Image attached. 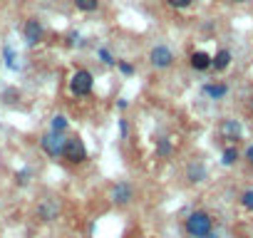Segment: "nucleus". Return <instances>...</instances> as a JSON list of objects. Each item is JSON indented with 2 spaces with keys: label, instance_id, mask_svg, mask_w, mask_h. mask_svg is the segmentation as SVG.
<instances>
[{
  "label": "nucleus",
  "instance_id": "f257e3e1",
  "mask_svg": "<svg viewBox=\"0 0 253 238\" xmlns=\"http://www.w3.org/2000/svg\"><path fill=\"white\" fill-rule=\"evenodd\" d=\"M184 231H186V236H191V238H204V236H209V233L213 231V218H211V213H206V211H194V213H189L186 221H184Z\"/></svg>",
  "mask_w": 253,
  "mask_h": 238
},
{
  "label": "nucleus",
  "instance_id": "f03ea898",
  "mask_svg": "<svg viewBox=\"0 0 253 238\" xmlns=\"http://www.w3.org/2000/svg\"><path fill=\"white\" fill-rule=\"evenodd\" d=\"M94 87V77L89 70H77L72 77H70V92L75 97H87Z\"/></svg>",
  "mask_w": 253,
  "mask_h": 238
},
{
  "label": "nucleus",
  "instance_id": "7ed1b4c3",
  "mask_svg": "<svg viewBox=\"0 0 253 238\" xmlns=\"http://www.w3.org/2000/svg\"><path fill=\"white\" fill-rule=\"evenodd\" d=\"M62 159H67L70 164H84V161H87V147H84V142H82L80 137L65 139Z\"/></svg>",
  "mask_w": 253,
  "mask_h": 238
},
{
  "label": "nucleus",
  "instance_id": "20e7f679",
  "mask_svg": "<svg viewBox=\"0 0 253 238\" xmlns=\"http://www.w3.org/2000/svg\"><path fill=\"white\" fill-rule=\"evenodd\" d=\"M109 198H112L114 206L132 203V198H134V186H132L129 181H117V184L112 186V191H109Z\"/></svg>",
  "mask_w": 253,
  "mask_h": 238
},
{
  "label": "nucleus",
  "instance_id": "39448f33",
  "mask_svg": "<svg viewBox=\"0 0 253 238\" xmlns=\"http://www.w3.org/2000/svg\"><path fill=\"white\" fill-rule=\"evenodd\" d=\"M40 147H42V152H45L47 157L57 159V157H62V149H65V137H62V134L50 132V134H45V137L40 139Z\"/></svg>",
  "mask_w": 253,
  "mask_h": 238
},
{
  "label": "nucleus",
  "instance_id": "423d86ee",
  "mask_svg": "<svg viewBox=\"0 0 253 238\" xmlns=\"http://www.w3.org/2000/svg\"><path fill=\"white\" fill-rule=\"evenodd\" d=\"M149 62H152L154 67H159V70H167V67L174 65V52H171L167 45H157V47H152V52H149Z\"/></svg>",
  "mask_w": 253,
  "mask_h": 238
},
{
  "label": "nucleus",
  "instance_id": "0eeeda50",
  "mask_svg": "<svg viewBox=\"0 0 253 238\" xmlns=\"http://www.w3.org/2000/svg\"><path fill=\"white\" fill-rule=\"evenodd\" d=\"M218 134H221V139H226V142H231V144L238 142L241 134H243L241 122H238V119H223L221 127H218Z\"/></svg>",
  "mask_w": 253,
  "mask_h": 238
},
{
  "label": "nucleus",
  "instance_id": "6e6552de",
  "mask_svg": "<svg viewBox=\"0 0 253 238\" xmlns=\"http://www.w3.org/2000/svg\"><path fill=\"white\" fill-rule=\"evenodd\" d=\"M42 38H45V28H42V23L35 20V18H30V20L25 23V40H28V45H38Z\"/></svg>",
  "mask_w": 253,
  "mask_h": 238
},
{
  "label": "nucleus",
  "instance_id": "1a4fd4ad",
  "mask_svg": "<svg viewBox=\"0 0 253 238\" xmlns=\"http://www.w3.org/2000/svg\"><path fill=\"white\" fill-rule=\"evenodd\" d=\"M57 213H60V206H57V201H52V198H45V201L38 206V218H40V221H55Z\"/></svg>",
  "mask_w": 253,
  "mask_h": 238
},
{
  "label": "nucleus",
  "instance_id": "9d476101",
  "mask_svg": "<svg viewBox=\"0 0 253 238\" xmlns=\"http://www.w3.org/2000/svg\"><path fill=\"white\" fill-rule=\"evenodd\" d=\"M189 65H191L196 72H206V70H211V55H209V52H204V50H199V52H191V57H189Z\"/></svg>",
  "mask_w": 253,
  "mask_h": 238
},
{
  "label": "nucleus",
  "instance_id": "9b49d317",
  "mask_svg": "<svg viewBox=\"0 0 253 238\" xmlns=\"http://www.w3.org/2000/svg\"><path fill=\"white\" fill-rule=\"evenodd\" d=\"M206 166L201 164V161H194V164H189L186 166V179L191 181V184H201L204 179H206Z\"/></svg>",
  "mask_w": 253,
  "mask_h": 238
},
{
  "label": "nucleus",
  "instance_id": "f8f14e48",
  "mask_svg": "<svg viewBox=\"0 0 253 238\" xmlns=\"http://www.w3.org/2000/svg\"><path fill=\"white\" fill-rule=\"evenodd\" d=\"M228 65H231V52H228V50H218V52L211 57V70H216V72H223Z\"/></svg>",
  "mask_w": 253,
  "mask_h": 238
},
{
  "label": "nucleus",
  "instance_id": "ddd939ff",
  "mask_svg": "<svg viewBox=\"0 0 253 238\" xmlns=\"http://www.w3.org/2000/svg\"><path fill=\"white\" fill-rule=\"evenodd\" d=\"M204 94L211 99H223L228 94V84L223 82H213V84H204Z\"/></svg>",
  "mask_w": 253,
  "mask_h": 238
},
{
  "label": "nucleus",
  "instance_id": "4468645a",
  "mask_svg": "<svg viewBox=\"0 0 253 238\" xmlns=\"http://www.w3.org/2000/svg\"><path fill=\"white\" fill-rule=\"evenodd\" d=\"M67 127H70V122L62 117V114H55L52 117V122H50V132H55V134H65L67 132Z\"/></svg>",
  "mask_w": 253,
  "mask_h": 238
},
{
  "label": "nucleus",
  "instance_id": "2eb2a0df",
  "mask_svg": "<svg viewBox=\"0 0 253 238\" xmlns=\"http://www.w3.org/2000/svg\"><path fill=\"white\" fill-rule=\"evenodd\" d=\"M171 152H174V147H171V142H169L167 137L157 139V157H162V159H169V157H171Z\"/></svg>",
  "mask_w": 253,
  "mask_h": 238
},
{
  "label": "nucleus",
  "instance_id": "dca6fc26",
  "mask_svg": "<svg viewBox=\"0 0 253 238\" xmlns=\"http://www.w3.org/2000/svg\"><path fill=\"white\" fill-rule=\"evenodd\" d=\"M238 157H241V154H238L236 147H226L223 154H221V164H223V166H233V164L238 161Z\"/></svg>",
  "mask_w": 253,
  "mask_h": 238
},
{
  "label": "nucleus",
  "instance_id": "f3484780",
  "mask_svg": "<svg viewBox=\"0 0 253 238\" xmlns=\"http://www.w3.org/2000/svg\"><path fill=\"white\" fill-rule=\"evenodd\" d=\"M75 5H77V10H82V13H94V10L99 8V0H75Z\"/></svg>",
  "mask_w": 253,
  "mask_h": 238
},
{
  "label": "nucleus",
  "instance_id": "a211bd4d",
  "mask_svg": "<svg viewBox=\"0 0 253 238\" xmlns=\"http://www.w3.org/2000/svg\"><path fill=\"white\" fill-rule=\"evenodd\" d=\"M238 201H241V206H243L246 211H253V189H246Z\"/></svg>",
  "mask_w": 253,
  "mask_h": 238
},
{
  "label": "nucleus",
  "instance_id": "6ab92c4d",
  "mask_svg": "<svg viewBox=\"0 0 253 238\" xmlns=\"http://www.w3.org/2000/svg\"><path fill=\"white\" fill-rule=\"evenodd\" d=\"M30 174H33L30 169H23V171H18V174H15V181H18L20 186H25V184L30 181Z\"/></svg>",
  "mask_w": 253,
  "mask_h": 238
},
{
  "label": "nucleus",
  "instance_id": "aec40b11",
  "mask_svg": "<svg viewBox=\"0 0 253 238\" xmlns=\"http://www.w3.org/2000/svg\"><path fill=\"white\" fill-rule=\"evenodd\" d=\"M167 3L171 5V8H176V10H184V8H189L194 0H167Z\"/></svg>",
  "mask_w": 253,
  "mask_h": 238
},
{
  "label": "nucleus",
  "instance_id": "412c9836",
  "mask_svg": "<svg viewBox=\"0 0 253 238\" xmlns=\"http://www.w3.org/2000/svg\"><path fill=\"white\" fill-rule=\"evenodd\" d=\"M117 67H119L122 75H134V67H132L129 62H117Z\"/></svg>",
  "mask_w": 253,
  "mask_h": 238
},
{
  "label": "nucleus",
  "instance_id": "4be33fe9",
  "mask_svg": "<svg viewBox=\"0 0 253 238\" xmlns=\"http://www.w3.org/2000/svg\"><path fill=\"white\" fill-rule=\"evenodd\" d=\"M99 57H102V62H104V65H114V62H117V60H114V57H112V55H109L104 47L99 50Z\"/></svg>",
  "mask_w": 253,
  "mask_h": 238
},
{
  "label": "nucleus",
  "instance_id": "5701e85b",
  "mask_svg": "<svg viewBox=\"0 0 253 238\" xmlns=\"http://www.w3.org/2000/svg\"><path fill=\"white\" fill-rule=\"evenodd\" d=\"M5 57H8V67H10V70H15L18 65H15V55H13V50H10V47H5Z\"/></svg>",
  "mask_w": 253,
  "mask_h": 238
},
{
  "label": "nucleus",
  "instance_id": "b1692460",
  "mask_svg": "<svg viewBox=\"0 0 253 238\" xmlns=\"http://www.w3.org/2000/svg\"><path fill=\"white\" fill-rule=\"evenodd\" d=\"M246 161H248V164L253 166V144H251V147L246 149Z\"/></svg>",
  "mask_w": 253,
  "mask_h": 238
},
{
  "label": "nucleus",
  "instance_id": "393cba45",
  "mask_svg": "<svg viewBox=\"0 0 253 238\" xmlns=\"http://www.w3.org/2000/svg\"><path fill=\"white\" fill-rule=\"evenodd\" d=\"M119 132H122V137H126V122L124 119H119Z\"/></svg>",
  "mask_w": 253,
  "mask_h": 238
},
{
  "label": "nucleus",
  "instance_id": "a878e982",
  "mask_svg": "<svg viewBox=\"0 0 253 238\" xmlns=\"http://www.w3.org/2000/svg\"><path fill=\"white\" fill-rule=\"evenodd\" d=\"M126 104H129L126 99H119V102H117V107H119V109H126Z\"/></svg>",
  "mask_w": 253,
  "mask_h": 238
},
{
  "label": "nucleus",
  "instance_id": "bb28decb",
  "mask_svg": "<svg viewBox=\"0 0 253 238\" xmlns=\"http://www.w3.org/2000/svg\"><path fill=\"white\" fill-rule=\"evenodd\" d=\"M204 238H221V236H218V233H213V231H211V233H209V236H204Z\"/></svg>",
  "mask_w": 253,
  "mask_h": 238
},
{
  "label": "nucleus",
  "instance_id": "cd10ccee",
  "mask_svg": "<svg viewBox=\"0 0 253 238\" xmlns=\"http://www.w3.org/2000/svg\"><path fill=\"white\" fill-rule=\"evenodd\" d=\"M236 3H246V0H236Z\"/></svg>",
  "mask_w": 253,
  "mask_h": 238
},
{
  "label": "nucleus",
  "instance_id": "c85d7f7f",
  "mask_svg": "<svg viewBox=\"0 0 253 238\" xmlns=\"http://www.w3.org/2000/svg\"><path fill=\"white\" fill-rule=\"evenodd\" d=\"M72 3H75V0H72Z\"/></svg>",
  "mask_w": 253,
  "mask_h": 238
}]
</instances>
